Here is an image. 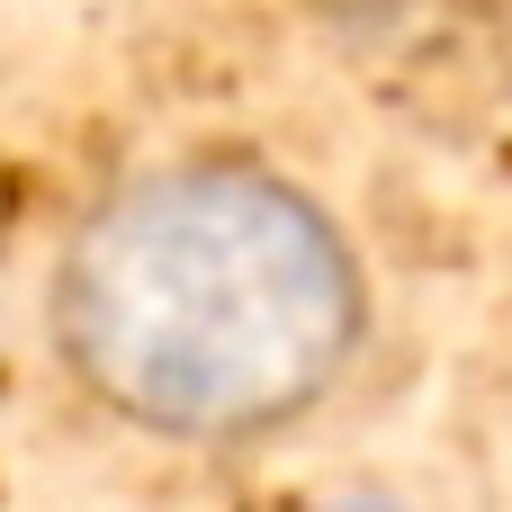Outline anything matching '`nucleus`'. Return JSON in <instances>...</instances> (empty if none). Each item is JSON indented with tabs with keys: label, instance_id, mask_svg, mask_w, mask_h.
<instances>
[{
	"label": "nucleus",
	"instance_id": "1",
	"mask_svg": "<svg viewBox=\"0 0 512 512\" xmlns=\"http://www.w3.org/2000/svg\"><path fill=\"white\" fill-rule=\"evenodd\" d=\"M369 333L342 225L261 162L117 180L54 261V351L135 432L252 441L324 405Z\"/></svg>",
	"mask_w": 512,
	"mask_h": 512
}]
</instances>
